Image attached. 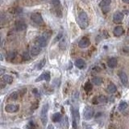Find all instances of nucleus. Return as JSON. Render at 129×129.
Masks as SVG:
<instances>
[{"instance_id":"393cba45","label":"nucleus","mask_w":129,"mask_h":129,"mask_svg":"<svg viewBox=\"0 0 129 129\" xmlns=\"http://www.w3.org/2000/svg\"><path fill=\"white\" fill-rule=\"evenodd\" d=\"M45 64H46V59L43 58L39 62V64L37 65V69H38V70H40V69H41L42 68H44V66L45 65Z\"/></svg>"},{"instance_id":"f3484780","label":"nucleus","mask_w":129,"mask_h":129,"mask_svg":"<svg viewBox=\"0 0 129 129\" xmlns=\"http://www.w3.org/2000/svg\"><path fill=\"white\" fill-rule=\"evenodd\" d=\"M2 81L3 82H5L6 84H10V83H12V82H13V77H12L10 75L5 74L2 77Z\"/></svg>"},{"instance_id":"cd10ccee","label":"nucleus","mask_w":129,"mask_h":129,"mask_svg":"<svg viewBox=\"0 0 129 129\" xmlns=\"http://www.w3.org/2000/svg\"><path fill=\"white\" fill-rule=\"evenodd\" d=\"M22 58L25 61H28L31 59V56L29 55V53L27 52H24L22 55Z\"/></svg>"},{"instance_id":"a211bd4d","label":"nucleus","mask_w":129,"mask_h":129,"mask_svg":"<svg viewBox=\"0 0 129 129\" xmlns=\"http://www.w3.org/2000/svg\"><path fill=\"white\" fill-rule=\"evenodd\" d=\"M107 92L110 93V94H113V93L116 92L117 88H116V86L114 83H110L109 85L107 86Z\"/></svg>"},{"instance_id":"1a4fd4ad","label":"nucleus","mask_w":129,"mask_h":129,"mask_svg":"<svg viewBox=\"0 0 129 129\" xmlns=\"http://www.w3.org/2000/svg\"><path fill=\"white\" fill-rule=\"evenodd\" d=\"M50 79H51V77H50V73L48 71H46L43 73L41 76H39L36 79V82H41L42 80H45L46 82H49Z\"/></svg>"},{"instance_id":"c756f323","label":"nucleus","mask_w":129,"mask_h":129,"mask_svg":"<svg viewBox=\"0 0 129 129\" xmlns=\"http://www.w3.org/2000/svg\"><path fill=\"white\" fill-rule=\"evenodd\" d=\"M62 38H63V34H62V32H60L57 36L56 37H55L53 43H56V42H57L58 41H61V40L62 39Z\"/></svg>"},{"instance_id":"6e6552de","label":"nucleus","mask_w":129,"mask_h":129,"mask_svg":"<svg viewBox=\"0 0 129 129\" xmlns=\"http://www.w3.org/2000/svg\"><path fill=\"white\" fill-rule=\"evenodd\" d=\"M90 45V41L87 37H82L80 41L78 42V47L81 48H88Z\"/></svg>"},{"instance_id":"f704fd0d","label":"nucleus","mask_w":129,"mask_h":129,"mask_svg":"<svg viewBox=\"0 0 129 129\" xmlns=\"http://www.w3.org/2000/svg\"><path fill=\"white\" fill-rule=\"evenodd\" d=\"M123 2H124V3H125L129 4V0H123Z\"/></svg>"},{"instance_id":"412c9836","label":"nucleus","mask_w":129,"mask_h":129,"mask_svg":"<svg viewBox=\"0 0 129 129\" xmlns=\"http://www.w3.org/2000/svg\"><path fill=\"white\" fill-rule=\"evenodd\" d=\"M111 3V0H102V1L100 2V3H99V7L101 8L109 7Z\"/></svg>"},{"instance_id":"aec40b11","label":"nucleus","mask_w":129,"mask_h":129,"mask_svg":"<svg viewBox=\"0 0 129 129\" xmlns=\"http://www.w3.org/2000/svg\"><path fill=\"white\" fill-rule=\"evenodd\" d=\"M61 118H62V115H61V113H55V114H53V115H52V120L55 123H57V122L61 121Z\"/></svg>"},{"instance_id":"2eb2a0df","label":"nucleus","mask_w":129,"mask_h":129,"mask_svg":"<svg viewBox=\"0 0 129 129\" xmlns=\"http://www.w3.org/2000/svg\"><path fill=\"white\" fill-rule=\"evenodd\" d=\"M113 33L115 36H122L123 33H124V28H123L122 26L115 27L113 30Z\"/></svg>"},{"instance_id":"4468645a","label":"nucleus","mask_w":129,"mask_h":129,"mask_svg":"<svg viewBox=\"0 0 129 129\" xmlns=\"http://www.w3.org/2000/svg\"><path fill=\"white\" fill-rule=\"evenodd\" d=\"M41 48L40 47V46L36 45H36H33L31 48V54L34 57L39 55L41 53Z\"/></svg>"},{"instance_id":"f257e3e1","label":"nucleus","mask_w":129,"mask_h":129,"mask_svg":"<svg viewBox=\"0 0 129 129\" xmlns=\"http://www.w3.org/2000/svg\"><path fill=\"white\" fill-rule=\"evenodd\" d=\"M77 23L79 27L82 29H86L89 25V20H88V16L86 15V12L82 11L81 13L78 15L77 19Z\"/></svg>"},{"instance_id":"e433bc0d","label":"nucleus","mask_w":129,"mask_h":129,"mask_svg":"<svg viewBox=\"0 0 129 129\" xmlns=\"http://www.w3.org/2000/svg\"><path fill=\"white\" fill-rule=\"evenodd\" d=\"M87 129H91V128H87Z\"/></svg>"},{"instance_id":"c9c22d12","label":"nucleus","mask_w":129,"mask_h":129,"mask_svg":"<svg viewBox=\"0 0 129 129\" xmlns=\"http://www.w3.org/2000/svg\"><path fill=\"white\" fill-rule=\"evenodd\" d=\"M82 1H83V2H85V3H87V0H82Z\"/></svg>"},{"instance_id":"473e14b6","label":"nucleus","mask_w":129,"mask_h":129,"mask_svg":"<svg viewBox=\"0 0 129 129\" xmlns=\"http://www.w3.org/2000/svg\"><path fill=\"white\" fill-rule=\"evenodd\" d=\"M102 9H103V11L104 12V13H107V12L110 10V6H109V7H103V8H102Z\"/></svg>"},{"instance_id":"39448f33","label":"nucleus","mask_w":129,"mask_h":129,"mask_svg":"<svg viewBox=\"0 0 129 129\" xmlns=\"http://www.w3.org/2000/svg\"><path fill=\"white\" fill-rule=\"evenodd\" d=\"M31 19L35 24L38 25H41L44 24L43 18H42V15L40 13H33L31 15Z\"/></svg>"},{"instance_id":"9d476101","label":"nucleus","mask_w":129,"mask_h":129,"mask_svg":"<svg viewBox=\"0 0 129 129\" xmlns=\"http://www.w3.org/2000/svg\"><path fill=\"white\" fill-rule=\"evenodd\" d=\"M124 20V15L119 11H116L113 15V22L115 24H119Z\"/></svg>"},{"instance_id":"0eeeda50","label":"nucleus","mask_w":129,"mask_h":129,"mask_svg":"<svg viewBox=\"0 0 129 129\" xmlns=\"http://www.w3.org/2000/svg\"><path fill=\"white\" fill-rule=\"evenodd\" d=\"M19 110H20V106L17 104H8L5 107V111L7 113H15Z\"/></svg>"},{"instance_id":"a878e982","label":"nucleus","mask_w":129,"mask_h":129,"mask_svg":"<svg viewBox=\"0 0 129 129\" xmlns=\"http://www.w3.org/2000/svg\"><path fill=\"white\" fill-rule=\"evenodd\" d=\"M127 107H128V103H127L126 102H121L119 103V110L120 111H124Z\"/></svg>"},{"instance_id":"bb28decb","label":"nucleus","mask_w":129,"mask_h":129,"mask_svg":"<svg viewBox=\"0 0 129 129\" xmlns=\"http://www.w3.org/2000/svg\"><path fill=\"white\" fill-rule=\"evenodd\" d=\"M18 98H19V94L16 91L12 92L11 94H10V97H9V98L11 99V100H16Z\"/></svg>"},{"instance_id":"72a5a7b5","label":"nucleus","mask_w":129,"mask_h":129,"mask_svg":"<svg viewBox=\"0 0 129 129\" xmlns=\"http://www.w3.org/2000/svg\"><path fill=\"white\" fill-rule=\"evenodd\" d=\"M32 92H33V94H36V95H39V94H38V90H37V89H34V90H32Z\"/></svg>"},{"instance_id":"5701e85b","label":"nucleus","mask_w":129,"mask_h":129,"mask_svg":"<svg viewBox=\"0 0 129 129\" xmlns=\"http://www.w3.org/2000/svg\"><path fill=\"white\" fill-rule=\"evenodd\" d=\"M92 89H93L92 84L90 83V82H86V84H85V85H84V90H85L86 92H90V90H92Z\"/></svg>"},{"instance_id":"20e7f679","label":"nucleus","mask_w":129,"mask_h":129,"mask_svg":"<svg viewBox=\"0 0 129 129\" xmlns=\"http://www.w3.org/2000/svg\"><path fill=\"white\" fill-rule=\"evenodd\" d=\"M94 115V109L90 107H86L83 111V115H84V119L86 120H90L93 118V116Z\"/></svg>"},{"instance_id":"dca6fc26","label":"nucleus","mask_w":129,"mask_h":129,"mask_svg":"<svg viewBox=\"0 0 129 129\" xmlns=\"http://www.w3.org/2000/svg\"><path fill=\"white\" fill-rule=\"evenodd\" d=\"M117 59L115 58V57H112V58H110L108 61H107V65H108L109 68L111 69H114L117 66Z\"/></svg>"},{"instance_id":"9b49d317","label":"nucleus","mask_w":129,"mask_h":129,"mask_svg":"<svg viewBox=\"0 0 129 129\" xmlns=\"http://www.w3.org/2000/svg\"><path fill=\"white\" fill-rule=\"evenodd\" d=\"M119 79L121 81L122 84L124 86H127L128 84V76L124 72H119Z\"/></svg>"},{"instance_id":"7c9ffc66","label":"nucleus","mask_w":129,"mask_h":129,"mask_svg":"<svg viewBox=\"0 0 129 129\" xmlns=\"http://www.w3.org/2000/svg\"><path fill=\"white\" fill-rule=\"evenodd\" d=\"M27 129H35V124L32 121L29 122L28 124L27 125Z\"/></svg>"},{"instance_id":"c85d7f7f","label":"nucleus","mask_w":129,"mask_h":129,"mask_svg":"<svg viewBox=\"0 0 129 129\" xmlns=\"http://www.w3.org/2000/svg\"><path fill=\"white\" fill-rule=\"evenodd\" d=\"M96 99H97V103H105L106 101H107V98H106L105 96H103V95H101V96H99L97 98L96 97Z\"/></svg>"},{"instance_id":"ddd939ff","label":"nucleus","mask_w":129,"mask_h":129,"mask_svg":"<svg viewBox=\"0 0 129 129\" xmlns=\"http://www.w3.org/2000/svg\"><path fill=\"white\" fill-rule=\"evenodd\" d=\"M15 27H16V30L19 31H24L25 29L27 28V24H25L24 22H23V21H18L15 24Z\"/></svg>"},{"instance_id":"423d86ee","label":"nucleus","mask_w":129,"mask_h":129,"mask_svg":"<svg viewBox=\"0 0 129 129\" xmlns=\"http://www.w3.org/2000/svg\"><path fill=\"white\" fill-rule=\"evenodd\" d=\"M48 40V39H47L45 36H44L42 35L41 36L38 37L36 39V45L40 46L41 48H44L47 45Z\"/></svg>"},{"instance_id":"6ab92c4d","label":"nucleus","mask_w":129,"mask_h":129,"mask_svg":"<svg viewBox=\"0 0 129 129\" xmlns=\"http://www.w3.org/2000/svg\"><path fill=\"white\" fill-rule=\"evenodd\" d=\"M92 82L96 86H100L103 84V79L100 77H94L92 78Z\"/></svg>"},{"instance_id":"7ed1b4c3","label":"nucleus","mask_w":129,"mask_h":129,"mask_svg":"<svg viewBox=\"0 0 129 129\" xmlns=\"http://www.w3.org/2000/svg\"><path fill=\"white\" fill-rule=\"evenodd\" d=\"M48 103H45L41 108V120L42 122V124L44 125H45L47 124V121H48Z\"/></svg>"},{"instance_id":"f8f14e48","label":"nucleus","mask_w":129,"mask_h":129,"mask_svg":"<svg viewBox=\"0 0 129 129\" xmlns=\"http://www.w3.org/2000/svg\"><path fill=\"white\" fill-rule=\"evenodd\" d=\"M74 64H75V66L77 67V68L80 69H85L86 66V63L84 61V60H82V59H81V58L77 59V60L75 61Z\"/></svg>"},{"instance_id":"b1692460","label":"nucleus","mask_w":129,"mask_h":129,"mask_svg":"<svg viewBox=\"0 0 129 129\" xmlns=\"http://www.w3.org/2000/svg\"><path fill=\"white\" fill-rule=\"evenodd\" d=\"M16 56V52H14V51H10L7 53V60H13V59H15V57Z\"/></svg>"},{"instance_id":"4be33fe9","label":"nucleus","mask_w":129,"mask_h":129,"mask_svg":"<svg viewBox=\"0 0 129 129\" xmlns=\"http://www.w3.org/2000/svg\"><path fill=\"white\" fill-rule=\"evenodd\" d=\"M67 45V41H66V38L63 37L62 39L60 41V43H59V46H60L61 49H65Z\"/></svg>"},{"instance_id":"f03ea898","label":"nucleus","mask_w":129,"mask_h":129,"mask_svg":"<svg viewBox=\"0 0 129 129\" xmlns=\"http://www.w3.org/2000/svg\"><path fill=\"white\" fill-rule=\"evenodd\" d=\"M71 112H72V126L74 129H77L78 128V124H79L80 120V115L78 112V109L72 107L71 108Z\"/></svg>"},{"instance_id":"2f4dec72","label":"nucleus","mask_w":129,"mask_h":129,"mask_svg":"<svg viewBox=\"0 0 129 129\" xmlns=\"http://www.w3.org/2000/svg\"><path fill=\"white\" fill-rule=\"evenodd\" d=\"M52 3L55 7H58V6L60 5V1H59V0H52Z\"/></svg>"}]
</instances>
